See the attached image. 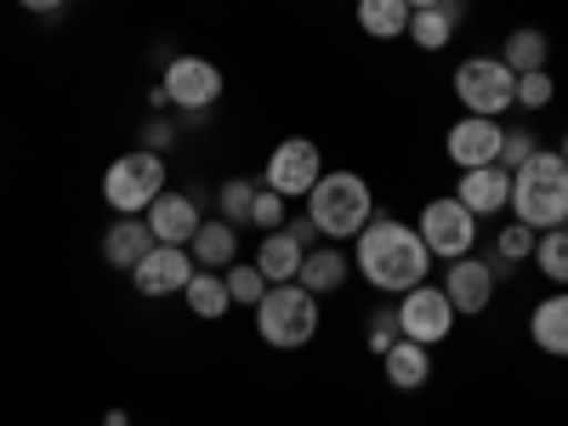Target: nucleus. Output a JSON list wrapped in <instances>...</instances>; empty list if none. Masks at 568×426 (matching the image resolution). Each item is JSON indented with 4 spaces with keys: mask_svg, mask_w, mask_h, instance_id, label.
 <instances>
[{
    "mask_svg": "<svg viewBox=\"0 0 568 426\" xmlns=\"http://www.w3.org/2000/svg\"><path fill=\"white\" fill-rule=\"evenodd\" d=\"M353 245H358L353 267L387 296H404V291H415V284H426V267H433V251L420 245V233L393 222V216H382V211L369 216V227L358 233Z\"/></svg>",
    "mask_w": 568,
    "mask_h": 426,
    "instance_id": "obj_1",
    "label": "nucleus"
},
{
    "mask_svg": "<svg viewBox=\"0 0 568 426\" xmlns=\"http://www.w3.org/2000/svg\"><path fill=\"white\" fill-rule=\"evenodd\" d=\"M511 222H524L535 233H551L568 222V165L557 149H540L511 171Z\"/></svg>",
    "mask_w": 568,
    "mask_h": 426,
    "instance_id": "obj_2",
    "label": "nucleus"
},
{
    "mask_svg": "<svg viewBox=\"0 0 568 426\" xmlns=\"http://www.w3.org/2000/svg\"><path fill=\"white\" fill-rule=\"evenodd\" d=\"M307 216L324 240H358L375 216V200H369V182L358 171H324L307 194Z\"/></svg>",
    "mask_w": 568,
    "mask_h": 426,
    "instance_id": "obj_3",
    "label": "nucleus"
},
{
    "mask_svg": "<svg viewBox=\"0 0 568 426\" xmlns=\"http://www.w3.org/2000/svg\"><path fill=\"white\" fill-rule=\"evenodd\" d=\"M256 329L262 342L278 347V353H296L318 336V296L307 291V284H267V296L256 302Z\"/></svg>",
    "mask_w": 568,
    "mask_h": 426,
    "instance_id": "obj_4",
    "label": "nucleus"
},
{
    "mask_svg": "<svg viewBox=\"0 0 568 426\" xmlns=\"http://www.w3.org/2000/svg\"><path fill=\"white\" fill-rule=\"evenodd\" d=\"M160 194H165V154L131 149V154H120V160L103 171V205H109L114 216H142Z\"/></svg>",
    "mask_w": 568,
    "mask_h": 426,
    "instance_id": "obj_5",
    "label": "nucleus"
},
{
    "mask_svg": "<svg viewBox=\"0 0 568 426\" xmlns=\"http://www.w3.org/2000/svg\"><path fill=\"white\" fill-rule=\"evenodd\" d=\"M455 98L466 103V114L500 120V114L517 103V74H511L500 58H466V63L455 69Z\"/></svg>",
    "mask_w": 568,
    "mask_h": 426,
    "instance_id": "obj_6",
    "label": "nucleus"
},
{
    "mask_svg": "<svg viewBox=\"0 0 568 426\" xmlns=\"http://www.w3.org/2000/svg\"><path fill=\"white\" fill-rule=\"evenodd\" d=\"M420 245L433 251V256H444V262H460V256H471V240H478V216H471L455 194H444V200H433L420 211Z\"/></svg>",
    "mask_w": 568,
    "mask_h": 426,
    "instance_id": "obj_7",
    "label": "nucleus"
},
{
    "mask_svg": "<svg viewBox=\"0 0 568 426\" xmlns=\"http://www.w3.org/2000/svg\"><path fill=\"white\" fill-rule=\"evenodd\" d=\"M160 85L171 91V109H182L187 120L194 114H211L216 103H222V69L211 63V58H171L165 63V74H160Z\"/></svg>",
    "mask_w": 568,
    "mask_h": 426,
    "instance_id": "obj_8",
    "label": "nucleus"
},
{
    "mask_svg": "<svg viewBox=\"0 0 568 426\" xmlns=\"http://www.w3.org/2000/svg\"><path fill=\"white\" fill-rule=\"evenodd\" d=\"M455 307L444 296V284H415V291L398 296V329H404V342H420V347H438L449 329H455Z\"/></svg>",
    "mask_w": 568,
    "mask_h": 426,
    "instance_id": "obj_9",
    "label": "nucleus"
},
{
    "mask_svg": "<svg viewBox=\"0 0 568 426\" xmlns=\"http://www.w3.org/2000/svg\"><path fill=\"white\" fill-rule=\"evenodd\" d=\"M318 176H324L318 142H307V136H291V142H278V149L267 154L262 187H273V194H284V200H307Z\"/></svg>",
    "mask_w": 568,
    "mask_h": 426,
    "instance_id": "obj_10",
    "label": "nucleus"
},
{
    "mask_svg": "<svg viewBox=\"0 0 568 426\" xmlns=\"http://www.w3.org/2000/svg\"><path fill=\"white\" fill-rule=\"evenodd\" d=\"M194 273H200V267H194V251H187V245H154L149 256L131 267L136 291L149 296V302H160V296H182Z\"/></svg>",
    "mask_w": 568,
    "mask_h": 426,
    "instance_id": "obj_11",
    "label": "nucleus"
},
{
    "mask_svg": "<svg viewBox=\"0 0 568 426\" xmlns=\"http://www.w3.org/2000/svg\"><path fill=\"white\" fill-rule=\"evenodd\" d=\"M500 142H506V125H500V120L466 114L460 125H449L444 154H449L460 171H478V165H500Z\"/></svg>",
    "mask_w": 568,
    "mask_h": 426,
    "instance_id": "obj_12",
    "label": "nucleus"
},
{
    "mask_svg": "<svg viewBox=\"0 0 568 426\" xmlns=\"http://www.w3.org/2000/svg\"><path fill=\"white\" fill-rule=\"evenodd\" d=\"M444 296H449V307L466 313V318L489 313V302H495V273H489V262H478V256L449 262V273H444Z\"/></svg>",
    "mask_w": 568,
    "mask_h": 426,
    "instance_id": "obj_13",
    "label": "nucleus"
},
{
    "mask_svg": "<svg viewBox=\"0 0 568 426\" xmlns=\"http://www.w3.org/2000/svg\"><path fill=\"white\" fill-rule=\"evenodd\" d=\"M455 200L471 211V216H495L511 205V171L506 165H478V171H460V187Z\"/></svg>",
    "mask_w": 568,
    "mask_h": 426,
    "instance_id": "obj_14",
    "label": "nucleus"
},
{
    "mask_svg": "<svg viewBox=\"0 0 568 426\" xmlns=\"http://www.w3.org/2000/svg\"><path fill=\"white\" fill-rule=\"evenodd\" d=\"M194 227H200V205L194 194H165L149 205V233H154V245H187L194 240Z\"/></svg>",
    "mask_w": 568,
    "mask_h": 426,
    "instance_id": "obj_15",
    "label": "nucleus"
},
{
    "mask_svg": "<svg viewBox=\"0 0 568 426\" xmlns=\"http://www.w3.org/2000/svg\"><path fill=\"white\" fill-rule=\"evenodd\" d=\"M187 251H194V267L227 273L233 262H240V227L222 222V216H205V222L194 227V240H187Z\"/></svg>",
    "mask_w": 568,
    "mask_h": 426,
    "instance_id": "obj_16",
    "label": "nucleus"
},
{
    "mask_svg": "<svg viewBox=\"0 0 568 426\" xmlns=\"http://www.w3.org/2000/svg\"><path fill=\"white\" fill-rule=\"evenodd\" d=\"M154 251V233H149V216H120L109 233H103V262L109 267H136L142 256Z\"/></svg>",
    "mask_w": 568,
    "mask_h": 426,
    "instance_id": "obj_17",
    "label": "nucleus"
},
{
    "mask_svg": "<svg viewBox=\"0 0 568 426\" xmlns=\"http://www.w3.org/2000/svg\"><path fill=\"white\" fill-rule=\"evenodd\" d=\"M302 256H307V245L296 240L291 227H278V233H267V240H262L256 267H262V278H267V284H291V278L302 273Z\"/></svg>",
    "mask_w": 568,
    "mask_h": 426,
    "instance_id": "obj_18",
    "label": "nucleus"
},
{
    "mask_svg": "<svg viewBox=\"0 0 568 426\" xmlns=\"http://www.w3.org/2000/svg\"><path fill=\"white\" fill-rule=\"evenodd\" d=\"M347 273H353V256H342L336 245H318V251L302 256L296 284H307L313 296H329V291H342V284H347Z\"/></svg>",
    "mask_w": 568,
    "mask_h": 426,
    "instance_id": "obj_19",
    "label": "nucleus"
},
{
    "mask_svg": "<svg viewBox=\"0 0 568 426\" xmlns=\"http://www.w3.org/2000/svg\"><path fill=\"white\" fill-rule=\"evenodd\" d=\"M529 336H535L540 353L568 358V291H562V296H546V302L529 313Z\"/></svg>",
    "mask_w": 568,
    "mask_h": 426,
    "instance_id": "obj_20",
    "label": "nucleus"
},
{
    "mask_svg": "<svg viewBox=\"0 0 568 426\" xmlns=\"http://www.w3.org/2000/svg\"><path fill=\"white\" fill-rule=\"evenodd\" d=\"M382 369H387V382H393L398 393H415V387L433 382V353H426L420 342H404V336H398V347L382 358Z\"/></svg>",
    "mask_w": 568,
    "mask_h": 426,
    "instance_id": "obj_21",
    "label": "nucleus"
},
{
    "mask_svg": "<svg viewBox=\"0 0 568 426\" xmlns=\"http://www.w3.org/2000/svg\"><path fill=\"white\" fill-rule=\"evenodd\" d=\"M182 302L194 307V318H205V324H216V318L233 307V296H227V278H222V273H205V267H200L194 278H187Z\"/></svg>",
    "mask_w": 568,
    "mask_h": 426,
    "instance_id": "obj_22",
    "label": "nucleus"
},
{
    "mask_svg": "<svg viewBox=\"0 0 568 426\" xmlns=\"http://www.w3.org/2000/svg\"><path fill=\"white\" fill-rule=\"evenodd\" d=\"M358 29L375 40L409 34V0H358Z\"/></svg>",
    "mask_w": 568,
    "mask_h": 426,
    "instance_id": "obj_23",
    "label": "nucleus"
},
{
    "mask_svg": "<svg viewBox=\"0 0 568 426\" xmlns=\"http://www.w3.org/2000/svg\"><path fill=\"white\" fill-rule=\"evenodd\" d=\"M535 240H540V233H535V227H524V222H506V227H500L495 256H489L495 284H500V278H511V267H517V262H529V256H535Z\"/></svg>",
    "mask_w": 568,
    "mask_h": 426,
    "instance_id": "obj_24",
    "label": "nucleus"
},
{
    "mask_svg": "<svg viewBox=\"0 0 568 426\" xmlns=\"http://www.w3.org/2000/svg\"><path fill=\"white\" fill-rule=\"evenodd\" d=\"M546 52H551V40H546L540 29H511L500 63H506L511 74H535V69H546Z\"/></svg>",
    "mask_w": 568,
    "mask_h": 426,
    "instance_id": "obj_25",
    "label": "nucleus"
},
{
    "mask_svg": "<svg viewBox=\"0 0 568 426\" xmlns=\"http://www.w3.org/2000/svg\"><path fill=\"white\" fill-rule=\"evenodd\" d=\"M409 40L420 45V52H444V45L455 40V23L438 7H420V12H409Z\"/></svg>",
    "mask_w": 568,
    "mask_h": 426,
    "instance_id": "obj_26",
    "label": "nucleus"
},
{
    "mask_svg": "<svg viewBox=\"0 0 568 426\" xmlns=\"http://www.w3.org/2000/svg\"><path fill=\"white\" fill-rule=\"evenodd\" d=\"M535 267L551 278V284H568V227H551L535 240Z\"/></svg>",
    "mask_w": 568,
    "mask_h": 426,
    "instance_id": "obj_27",
    "label": "nucleus"
},
{
    "mask_svg": "<svg viewBox=\"0 0 568 426\" xmlns=\"http://www.w3.org/2000/svg\"><path fill=\"white\" fill-rule=\"evenodd\" d=\"M222 278H227V296L240 302V307H256V302L267 296V278H262V267H256V262H233Z\"/></svg>",
    "mask_w": 568,
    "mask_h": 426,
    "instance_id": "obj_28",
    "label": "nucleus"
},
{
    "mask_svg": "<svg viewBox=\"0 0 568 426\" xmlns=\"http://www.w3.org/2000/svg\"><path fill=\"white\" fill-rule=\"evenodd\" d=\"M216 205H222V222H251V205H256V182H245V176H233V182H222L216 187Z\"/></svg>",
    "mask_w": 568,
    "mask_h": 426,
    "instance_id": "obj_29",
    "label": "nucleus"
},
{
    "mask_svg": "<svg viewBox=\"0 0 568 426\" xmlns=\"http://www.w3.org/2000/svg\"><path fill=\"white\" fill-rule=\"evenodd\" d=\"M535 154H540L535 131H529V125H511V131H506V142H500V165H506V171H517V165L535 160Z\"/></svg>",
    "mask_w": 568,
    "mask_h": 426,
    "instance_id": "obj_30",
    "label": "nucleus"
},
{
    "mask_svg": "<svg viewBox=\"0 0 568 426\" xmlns=\"http://www.w3.org/2000/svg\"><path fill=\"white\" fill-rule=\"evenodd\" d=\"M557 98V80L546 74V69H535V74H517V103L524 109H546Z\"/></svg>",
    "mask_w": 568,
    "mask_h": 426,
    "instance_id": "obj_31",
    "label": "nucleus"
},
{
    "mask_svg": "<svg viewBox=\"0 0 568 426\" xmlns=\"http://www.w3.org/2000/svg\"><path fill=\"white\" fill-rule=\"evenodd\" d=\"M398 336H404V329H398V307H382V313H375V324H369V353L387 358L398 347Z\"/></svg>",
    "mask_w": 568,
    "mask_h": 426,
    "instance_id": "obj_32",
    "label": "nucleus"
},
{
    "mask_svg": "<svg viewBox=\"0 0 568 426\" xmlns=\"http://www.w3.org/2000/svg\"><path fill=\"white\" fill-rule=\"evenodd\" d=\"M251 222L262 233H278L284 227V194H273V187H256V205H251Z\"/></svg>",
    "mask_w": 568,
    "mask_h": 426,
    "instance_id": "obj_33",
    "label": "nucleus"
},
{
    "mask_svg": "<svg viewBox=\"0 0 568 426\" xmlns=\"http://www.w3.org/2000/svg\"><path fill=\"white\" fill-rule=\"evenodd\" d=\"M171 142H176V125L171 120H149V125H142V149H149V154H165Z\"/></svg>",
    "mask_w": 568,
    "mask_h": 426,
    "instance_id": "obj_34",
    "label": "nucleus"
},
{
    "mask_svg": "<svg viewBox=\"0 0 568 426\" xmlns=\"http://www.w3.org/2000/svg\"><path fill=\"white\" fill-rule=\"evenodd\" d=\"M438 12H444V18H449V23H455V29H460V23H466V12H471V7H466V0H438Z\"/></svg>",
    "mask_w": 568,
    "mask_h": 426,
    "instance_id": "obj_35",
    "label": "nucleus"
},
{
    "mask_svg": "<svg viewBox=\"0 0 568 426\" xmlns=\"http://www.w3.org/2000/svg\"><path fill=\"white\" fill-rule=\"evenodd\" d=\"M284 227H291L302 245H313V233H318V227H313V216H296V222H284Z\"/></svg>",
    "mask_w": 568,
    "mask_h": 426,
    "instance_id": "obj_36",
    "label": "nucleus"
},
{
    "mask_svg": "<svg viewBox=\"0 0 568 426\" xmlns=\"http://www.w3.org/2000/svg\"><path fill=\"white\" fill-rule=\"evenodd\" d=\"M18 7H23V12H58L63 0H18Z\"/></svg>",
    "mask_w": 568,
    "mask_h": 426,
    "instance_id": "obj_37",
    "label": "nucleus"
},
{
    "mask_svg": "<svg viewBox=\"0 0 568 426\" xmlns=\"http://www.w3.org/2000/svg\"><path fill=\"white\" fill-rule=\"evenodd\" d=\"M149 109H171V91L165 85H149Z\"/></svg>",
    "mask_w": 568,
    "mask_h": 426,
    "instance_id": "obj_38",
    "label": "nucleus"
},
{
    "mask_svg": "<svg viewBox=\"0 0 568 426\" xmlns=\"http://www.w3.org/2000/svg\"><path fill=\"white\" fill-rule=\"evenodd\" d=\"M103 426H131V415H125V409H109V415H103Z\"/></svg>",
    "mask_w": 568,
    "mask_h": 426,
    "instance_id": "obj_39",
    "label": "nucleus"
},
{
    "mask_svg": "<svg viewBox=\"0 0 568 426\" xmlns=\"http://www.w3.org/2000/svg\"><path fill=\"white\" fill-rule=\"evenodd\" d=\"M420 7H438V0H409V12H420Z\"/></svg>",
    "mask_w": 568,
    "mask_h": 426,
    "instance_id": "obj_40",
    "label": "nucleus"
},
{
    "mask_svg": "<svg viewBox=\"0 0 568 426\" xmlns=\"http://www.w3.org/2000/svg\"><path fill=\"white\" fill-rule=\"evenodd\" d=\"M557 154H562V165H568V131H562V149H557Z\"/></svg>",
    "mask_w": 568,
    "mask_h": 426,
    "instance_id": "obj_41",
    "label": "nucleus"
}]
</instances>
